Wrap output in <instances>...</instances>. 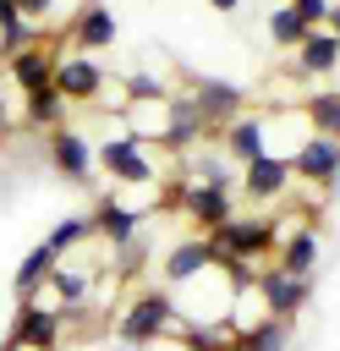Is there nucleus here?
Wrapping results in <instances>:
<instances>
[{"label": "nucleus", "instance_id": "1", "mask_svg": "<svg viewBox=\"0 0 340 351\" xmlns=\"http://www.w3.org/2000/svg\"><path fill=\"white\" fill-rule=\"evenodd\" d=\"M181 324H186V318H181V307L170 302V291H132L126 307H121V318H115V340H121V346H154V340L175 335Z\"/></svg>", "mask_w": 340, "mask_h": 351}, {"label": "nucleus", "instance_id": "2", "mask_svg": "<svg viewBox=\"0 0 340 351\" xmlns=\"http://www.w3.org/2000/svg\"><path fill=\"white\" fill-rule=\"evenodd\" d=\"M93 159H99V170H104V176H115L121 186H154V181H159V165H154L148 143H137L132 132L104 137V143L93 148Z\"/></svg>", "mask_w": 340, "mask_h": 351}, {"label": "nucleus", "instance_id": "3", "mask_svg": "<svg viewBox=\"0 0 340 351\" xmlns=\"http://www.w3.org/2000/svg\"><path fill=\"white\" fill-rule=\"evenodd\" d=\"M208 241L219 247V258H269L280 247V230L263 214H230L219 230H208Z\"/></svg>", "mask_w": 340, "mask_h": 351}, {"label": "nucleus", "instance_id": "4", "mask_svg": "<svg viewBox=\"0 0 340 351\" xmlns=\"http://www.w3.org/2000/svg\"><path fill=\"white\" fill-rule=\"evenodd\" d=\"M44 154H49V165H55V176H66L71 186H88L93 181V143L77 132V126H49L44 132Z\"/></svg>", "mask_w": 340, "mask_h": 351}, {"label": "nucleus", "instance_id": "5", "mask_svg": "<svg viewBox=\"0 0 340 351\" xmlns=\"http://www.w3.org/2000/svg\"><path fill=\"white\" fill-rule=\"evenodd\" d=\"M55 88H60L66 104H99L110 77L93 55H55Z\"/></svg>", "mask_w": 340, "mask_h": 351}, {"label": "nucleus", "instance_id": "6", "mask_svg": "<svg viewBox=\"0 0 340 351\" xmlns=\"http://www.w3.org/2000/svg\"><path fill=\"white\" fill-rule=\"evenodd\" d=\"M214 132H208V121H203V110L192 104V93L186 99H175L170 93V104H165V132H159V143L154 148H165V154H192L197 143H208Z\"/></svg>", "mask_w": 340, "mask_h": 351}, {"label": "nucleus", "instance_id": "7", "mask_svg": "<svg viewBox=\"0 0 340 351\" xmlns=\"http://www.w3.org/2000/svg\"><path fill=\"white\" fill-rule=\"evenodd\" d=\"M307 296H313V280L285 274L280 263H263V269H258V302H263V313H274V318H296V313L307 307Z\"/></svg>", "mask_w": 340, "mask_h": 351}, {"label": "nucleus", "instance_id": "8", "mask_svg": "<svg viewBox=\"0 0 340 351\" xmlns=\"http://www.w3.org/2000/svg\"><path fill=\"white\" fill-rule=\"evenodd\" d=\"M291 176L307 181V186H335V181H340V137H318V132H307L302 148L291 154Z\"/></svg>", "mask_w": 340, "mask_h": 351}, {"label": "nucleus", "instance_id": "9", "mask_svg": "<svg viewBox=\"0 0 340 351\" xmlns=\"http://www.w3.org/2000/svg\"><path fill=\"white\" fill-rule=\"evenodd\" d=\"M170 203H181L203 236H208V230H219V225L236 214V197H230L225 186H208V181H181V192H175Z\"/></svg>", "mask_w": 340, "mask_h": 351}, {"label": "nucleus", "instance_id": "10", "mask_svg": "<svg viewBox=\"0 0 340 351\" xmlns=\"http://www.w3.org/2000/svg\"><path fill=\"white\" fill-rule=\"evenodd\" d=\"M192 104L203 110L208 132H219L225 121L247 115V93H241L236 82H225V77H192Z\"/></svg>", "mask_w": 340, "mask_h": 351}, {"label": "nucleus", "instance_id": "11", "mask_svg": "<svg viewBox=\"0 0 340 351\" xmlns=\"http://www.w3.org/2000/svg\"><path fill=\"white\" fill-rule=\"evenodd\" d=\"M214 269H219V247L208 236H186V241H175L165 252V285H192V280H203Z\"/></svg>", "mask_w": 340, "mask_h": 351}, {"label": "nucleus", "instance_id": "12", "mask_svg": "<svg viewBox=\"0 0 340 351\" xmlns=\"http://www.w3.org/2000/svg\"><path fill=\"white\" fill-rule=\"evenodd\" d=\"M296 176H291V154H258L252 165H241V192L252 197V203H274V197H285V186H291Z\"/></svg>", "mask_w": 340, "mask_h": 351}, {"label": "nucleus", "instance_id": "13", "mask_svg": "<svg viewBox=\"0 0 340 351\" xmlns=\"http://www.w3.org/2000/svg\"><path fill=\"white\" fill-rule=\"evenodd\" d=\"M214 143L230 165H252L258 154H269V126H263V115H236L214 132Z\"/></svg>", "mask_w": 340, "mask_h": 351}, {"label": "nucleus", "instance_id": "14", "mask_svg": "<svg viewBox=\"0 0 340 351\" xmlns=\"http://www.w3.org/2000/svg\"><path fill=\"white\" fill-rule=\"evenodd\" d=\"M93 236H104L110 247H132L137 241V230H143V214L132 208V203H121V197H93Z\"/></svg>", "mask_w": 340, "mask_h": 351}, {"label": "nucleus", "instance_id": "15", "mask_svg": "<svg viewBox=\"0 0 340 351\" xmlns=\"http://www.w3.org/2000/svg\"><path fill=\"white\" fill-rule=\"evenodd\" d=\"M11 82L22 88V99L55 88V49H49V44H27V49H16V55H11Z\"/></svg>", "mask_w": 340, "mask_h": 351}, {"label": "nucleus", "instance_id": "16", "mask_svg": "<svg viewBox=\"0 0 340 351\" xmlns=\"http://www.w3.org/2000/svg\"><path fill=\"white\" fill-rule=\"evenodd\" d=\"M318 225H296L291 236H280V247H274V263L285 269V274H302V280H313V269H318Z\"/></svg>", "mask_w": 340, "mask_h": 351}, {"label": "nucleus", "instance_id": "17", "mask_svg": "<svg viewBox=\"0 0 340 351\" xmlns=\"http://www.w3.org/2000/svg\"><path fill=\"white\" fill-rule=\"evenodd\" d=\"M71 44H77L82 55H99V49H110V44H115V16H110V5H104V0H88V5L77 11Z\"/></svg>", "mask_w": 340, "mask_h": 351}, {"label": "nucleus", "instance_id": "18", "mask_svg": "<svg viewBox=\"0 0 340 351\" xmlns=\"http://www.w3.org/2000/svg\"><path fill=\"white\" fill-rule=\"evenodd\" d=\"M291 55H296V71H302V77H329V71L340 66V38H335L329 27H307V38H302Z\"/></svg>", "mask_w": 340, "mask_h": 351}, {"label": "nucleus", "instance_id": "19", "mask_svg": "<svg viewBox=\"0 0 340 351\" xmlns=\"http://www.w3.org/2000/svg\"><path fill=\"white\" fill-rule=\"evenodd\" d=\"M55 263H60V252H55L49 241H38V247H33V252L16 263V274H11V291H16V302H27L38 285H49V269H55Z\"/></svg>", "mask_w": 340, "mask_h": 351}, {"label": "nucleus", "instance_id": "20", "mask_svg": "<svg viewBox=\"0 0 340 351\" xmlns=\"http://www.w3.org/2000/svg\"><path fill=\"white\" fill-rule=\"evenodd\" d=\"M236 351H291V318L263 313L258 324H247V329L236 335Z\"/></svg>", "mask_w": 340, "mask_h": 351}, {"label": "nucleus", "instance_id": "21", "mask_svg": "<svg viewBox=\"0 0 340 351\" xmlns=\"http://www.w3.org/2000/svg\"><path fill=\"white\" fill-rule=\"evenodd\" d=\"M302 121H307L318 137H340V88H318V93H307Z\"/></svg>", "mask_w": 340, "mask_h": 351}, {"label": "nucleus", "instance_id": "22", "mask_svg": "<svg viewBox=\"0 0 340 351\" xmlns=\"http://www.w3.org/2000/svg\"><path fill=\"white\" fill-rule=\"evenodd\" d=\"M263 27H269V44H274V49H296V44L307 38V22H302V16H296L285 0L269 11V22H263Z\"/></svg>", "mask_w": 340, "mask_h": 351}, {"label": "nucleus", "instance_id": "23", "mask_svg": "<svg viewBox=\"0 0 340 351\" xmlns=\"http://www.w3.org/2000/svg\"><path fill=\"white\" fill-rule=\"evenodd\" d=\"M88 236H93V219H88V214H66V219H60V225H55V230H49L44 241H49V247H55V252L66 258V252H77V247H82Z\"/></svg>", "mask_w": 340, "mask_h": 351}, {"label": "nucleus", "instance_id": "24", "mask_svg": "<svg viewBox=\"0 0 340 351\" xmlns=\"http://www.w3.org/2000/svg\"><path fill=\"white\" fill-rule=\"evenodd\" d=\"M126 99H170V82L154 71H132L126 77Z\"/></svg>", "mask_w": 340, "mask_h": 351}, {"label": "nucleus", "instance_id": "25", "mask_svg": "<svg viewBox=\"0 0 340 351\" xmlns=\"http://www.w3.org/2000/svg\"><path fill=\"white\" fill-rule=\"evenodd\" d=\"M285 5H291L307 27H324V16H329V5H335V0H285Z\"/></svg>", "mask_w": 340, "mask_h": 351}, {"label": "nucleus", "instance_id": "26", "mask_svg": "<svg viewBox=\"0 0 340 351\" xmlns=\"http://www.w3.org/2000/svg\"><path fill=\"white\" fill-rule=\"evenodd\" d=\"M16 11H22L27 22H49V11H55V0H16Z\"/></svg>", "mask_w": 340, "mask_h": 351}, {"label": "nucleus", "instance_id": "27", "mask_svg": "<svg viewBox=\"0 0 340 351\" xmlns=\"http://www.w3.org/2000/svg\"><path fill=\"white\" fill-rule=\"evenodd\" d=\"M208 11H219V16H236V11H241V0H208Z\"/></svg>", "mask_w": 340, "mask_h": 351}, {"label": "nucleus", "instance_id": "28", "mask_svg": "<svg viewBox=\"0 0 340 351\" xmlns=\"http://www.w3.org/2000/svg\"><path fill=\"white\" fill-rule=\"evenodd\" d=\"M324 27H329V33H335V38H340V0H335V5H329V16H324Z\"/></svg>", "mask_w": 340, "mask_h": 351}, {"label": "nucleus", "instance_id": "29", "mask_svg": "<svg viewBox=\"0 0 340 351\" xmlns=\"http://www.w3.org/2000/svg\"><path fill=\"white\" fill-rule=\"evenodd\" d=\"M181 351H197V346H186V340H181Z\"/></svg>", "mask_w": 340, "mask_h": 351}, {"label": "nucleus", "instance_id": "30", "mask_svg": "<svg viewBox=\"0 0 340 351\" xmlns=\"http://www.w3.org/2000/svg\"><path fill=\"white\" fill-rule=\"evenodd\" d=\"M225 351H236V340H230V346H225Z\"/></svg>", "mask_w": 340, "mask_h": 351}]
</instances>
